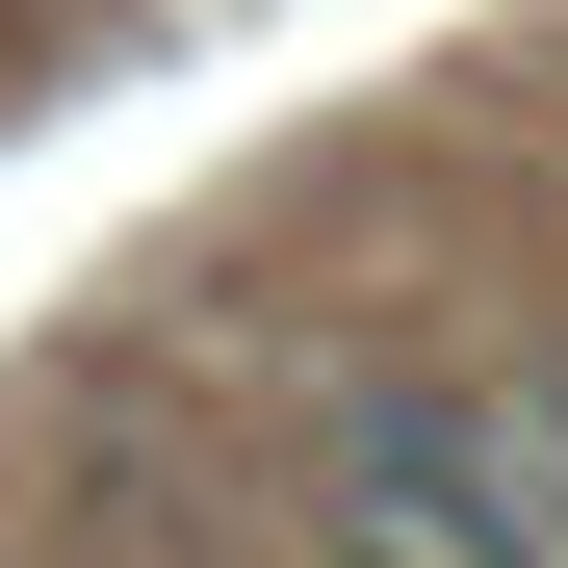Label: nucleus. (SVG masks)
<instances>
[{
	"instance_id": "1",
	"label": "nucleus",
	"mask_w": 568,
	"mask_h": 568,
	"mask_svg": "<svg viewBox=\"0 0 568 568\" xmlns=\"http://www.w3.org/2000/svg\"><path fill=\"white\" fill-rule=\"evenodd\" d=\"M336 542H388V568H568V388H465V362L362 388L336 414Z\"/></svg>"
},
{
	"instance_id": "2",
	"label": "nucleus",
	"mask_w": 568,
	"mask_h": 568,
	"mask_svg": "<svg viewBox=\"0 0 568 568\" xmlns=\"http://www.w3.org/2000/svg\"><path fill=\"white\" fill-rule=\"evenodd\" d=\"M311 568H388V542H311Z\"/></svg>"
}]
</instances>
